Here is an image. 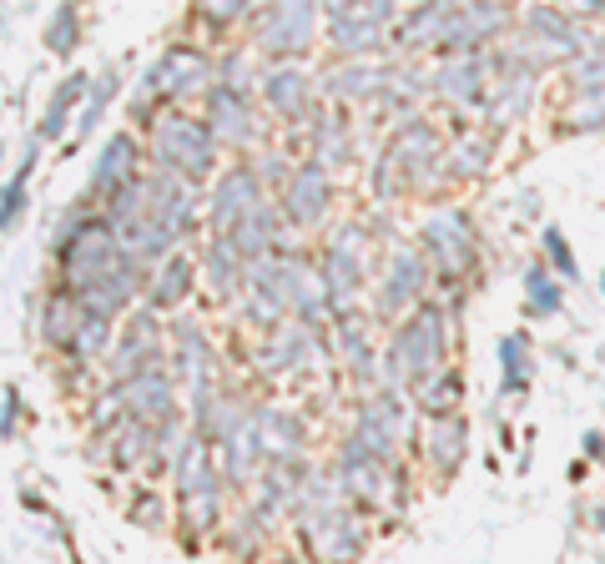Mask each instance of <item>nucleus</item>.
<instances>
[{
	"instance_id": "nucleus-1",
	"label": "nucleus",
	"mask_w": 605,
	"mask_h": 564,
	"mask_svg": "<svg viewBox=\"0 0 605 564\" xmlns=\"http://www.w3.org/2000/svg\"><path fill=\"white\" fill-rule=\"evenodd\" d=\"M71 31H76V26H71V16H66V21H56V26H51V46H56V51H71V46H76V36H71Z\"/></svg>"
}]
</instances>
